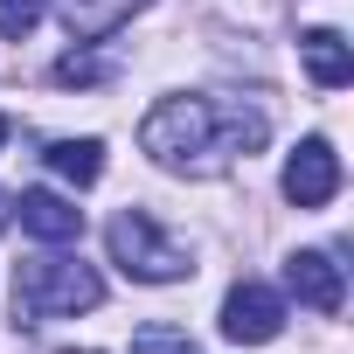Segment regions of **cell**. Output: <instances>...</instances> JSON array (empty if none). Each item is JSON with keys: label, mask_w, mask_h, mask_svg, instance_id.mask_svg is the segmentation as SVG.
<instances>
[{"label": "cell", "mask_w": 354, "mask_h": 354, "mask_svg": "<svg viewBox=\"0 0 354 354\" xmlns=\"http://www.w3.org/2000/svg\"><path fill=\"white\" fill-rule=\"evenodd\" d=\"M271 132L264 111L250 104H223V97H160L146 118H139V146L174 167V174H216L230 167L236 153H257Z\"/></svg>", "instance_id": "6da1fadb"}, {"label": "cell", "mask_w": 354, "mask_h": 354, "mask_svg": "<svg viewBox=\"0 0 354 354\" xmlns=\"http://www.w3.org/2000/svg\"><path fill=\"white\" fill-rule=\"evenodd\" d=\"M104 299V278L84 257H28L15 271V319H77Z\"/></svg>", "instance_id": "7a4b0ae2"}, {"label": "cell", "mask_w": 354, "mask_h": 354, "mask_svg": "<svg viewBox=\"0 0 354 354\" xmlns=\"http://www.w3.org/2000/svg\"><path fill=\"white\" fill-rule=\"evenodd\" d=\"M104 243H111V264H118L125 278H139V285H174V278L195 271V257L174 243L146 209H118L111 230H104Z\"/></svg>", "instance_id": "3957f363"}, {"label": "cell", "mask_w": 354, "mask_h": 354, "mask_svg": "<svg viewBox=\"0 0 354 354\" xmlns=\"http://www.w3.org/2000/svg\"><path fill=\"white\" fill-rule=\"evenodd\" d=\"M278 326H285V299L271 285H257V278L230 285V299H223V340L264 347V340H278Z\"/></svg>", "instance_id": "277c9868"}, {"label": "cell", "mask_w": 354, "mask_h": 354, "mask_svg": "<svg viewBox=\"0 0 354 354\" xmlns=\"http://www.w3.org/2000/svg\"><path fill=\"white\" fill-rule=\"evenodd\" d=\"M340 195V153L326 139H306L292 160H285V202L292 209H326Z\"/></svg>", "instance_id": "5b68a950"}, {"label": "cell", "mask_w": 354, "mask_h": 354, "mask_svg": "<svg viewBox=\"0 0 354 354\" xmlns=\"http://www.w3.org/2000/svg\"><path fill=\"white\" fill-rule=\"evenodd\" d=\"M285 285H292L299 306H313V313H340V299H347V278H340V257H333V250H292Z\"/></svg>", "instance_id": "8992f818"}, {"label": "cell", "mask_w": 354, "mask_h": 354, "mask_svg": "<svg viewBox=\"0 0 354 354\" xmlns=\"http://www.w3.org/2000/svg\"><path fill=\"white\" fill-rule=\"evenodd\" d=\"M15 209H21V230L42 236V243H77L84 236V209L70 195H56V188H21Z\"/></svg>", "instance_id": "52a82bcc"}, {"label": "cell", "mask_w": 354, "mask_h": 354, "mask_svg": "<svg viewBox=\"0 0 354 354\" xmlns=\"http://www.w3.org/2000/svg\"><path fill=\"white\" fill-rule=\"evenodd\" d=\"M56 8H63V28H70L77 42H104L111 28H125V21L146 8V0H56Z\"/></svg>", "instance_id": "ba28073f"}, {"label": "cell", "mask_w": 354, "mask_h": 354, "mask_svg": "<svg viewBox=\"0 0 354 354\" xmlns=\"http://www.w3.org/2000/svg\"><path fill=\"white\" fill-rule=\"evenodd\" d=\"M299 56H306V70H313L319 91H340V84L354 77V56H347L340 28H306V35H299Z\"/></svg>", "instance_id": "9c48e42d"}, {"label": "cell", "mask_w": 354, "mask_h": 354, "mask_svg": "<svg viewBox=\"0 0 354 354\" xmlns=\"http://www.w3.org/2000/svg\"><path fill=\"white\" fill-rule=\"evenodd\" d=\"M49 174H63L70 188H91L97 174H104V139H49Z\"/></svg>", "instance_id": "30bf717a"}, {"label": "cell", "mask_w": 354, "mask_h": 354, "mask_svg": "<svg viewBox=\"0 0 354 354\" xmlns=\"http://www.w3.org/2000/svg\"><path fill=\"white\" fill-rule=\"evenodd\" d=\"M42 15H49V0H0V35H8V42H28V35L42 28Z\"/></svg>", "instance_id": "8fae6325"}, {"label": "cell", "mask_w": 354, "mask_h": 354, "mask_svg": "<svg viewBox=\"0 0 354 354\" xmlns=\"http://www.w3.org/2000/svg\"><path fill=\"white\" fill-rule=\"evenodd\" d=\"M132 354H195L181 326H139L132 333Z\"/></svg>", "instance_id": "7c38bea8"}, {"label": "cell", "mask_w": 354, "mask_h": 354, "mask_svg": "<svg viewBox=\"0 0 354 354\" xmlns=\"http://www.w3.org/2000/svg\"><path fill=\"white\" fill-rule=\"evenodd\" d=\"M97 77H104L97 56H63V63H56V84H97Z\"/></svg>", "instance_id": "4fadbf2b"}, {"label": "cell", "mask_w": 354, "mask_h": 354, "mask_svg": "<svg viewBox=\"0 0 354 354\" xmlns=\"http://www.w3.org/2000/svg\"><path fill=\"white\" fill-rule=\"evenodd\" d=\"M15 223V195H0V230H8Z\"/></svg>", "instance_id": "5bb4252c"}, {"label": "cell", "mask_w": 354, "mask_h": 354, "mask_svg": "<svg viewBox=\"0 0 354 354\" xmlns=\"http://www.w3.org/2000/svg\"><path fill=\"white\" fill-rule=\"evenodd\" d=\"M0 139H8V118H0Z\"/></svg>", "instance_id": "9a60e30c"}]
</instances>
